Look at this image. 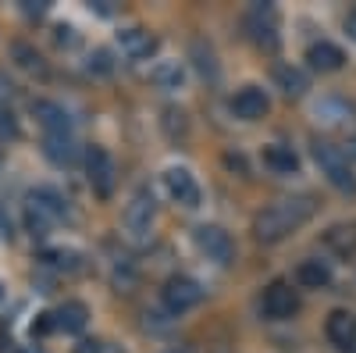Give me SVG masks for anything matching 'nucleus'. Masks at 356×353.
<instances>
[{
    "instance_id": "nucleus-1",
    "label": "nucleus",
    "mask_w": 356,
    "mask_h": 353,
    "mask_svg": "<svg viewBox=\"0 0 356 353\" xmlns=\"http://www.w3.org/2000/svg\"><path fill=\"white\" fill-rule=\"evenodd\" d=\"M310 214H314L310 196H289V200H278L271 207H264L253 221V232H257L260 243H278L289 232L300 228L303 221H310Z\"/></svg>"
},
{
    "instance_id": "nucleus-2",
    "label": "nucleus",
    "mask_w": 356,
    "mask_h": 353,
    "mask_svg": "<svg viewBox=\"0 0 356 353\" xmlns=\"http://www.w3.org/2000/svg\"><path fill=\"white\" fill-rule=\"evenodd\" d=\"M65 214H68V203H65L61 193H54V189H33V193H29L25 225H29L33 235H47Z\"/></svg>"
},
{
    "instance_id": "nucleus-3",
    "label": "nucleus",
    "mask_w": 356,
    "mask_h": 353,
    "mask_svg": "<svg viewBox=\"0 0 356 353\" xmlns=\"http://www.w3.org/2000/svg\"><path fill=\"white\" fill-rule=\"evenodd\" d=\"M314 157H317V164H321V175H328V182H332L335 189L356 193V175L349 171V157H346L342 146L317 139V143H314Z\"/></svg>"
},
{
    "instance_id": "nucleus-4",
    "label": "nucleus",
    "mask_w": 356,
    "mask_h": 353,
    "mask_svg": "<svg viewBox=\"0 0 356 353\" xmlns=\"http://www.w3.org/2000/svg\"><path fill=\"white\" fill-rule=\"evenodd\" d=\"M193 240H196V250H200L207 260H214V264H232L235 243H232V235H228L221 225H200Z\"/></svg>"
},
{
    "instance_id": "nucleus-5",
    "label": "nucleus",
    "mask_w": 356,
    "mask_h": 353,
    "mask_svg": "<svg viewBox=\"0 0 356 353\" xmlns=\"http://www.w3.org/2000/svg\"><path fill=\"white\" fill-rule=\"evenodd\" d=\"M86 175H89V186H93L97 196L114 193V161L104 146H89L86 150Z\"/></svg>"
},
{
    "instance_id": "nucleus-6",
    "label": "nucleus",
    "mask_w": 356,
    "mask_h": 353,
    "mask_svg": "<svg viewBox=\"0 0 356 353\" xmlns=\"http://www.w3.org/2000/svg\"><path fill=\"white\" fill-rule=\"evenodd\" d=\"M260 307H264V317L285 321V317H292L296 311H300V297H296V289L289 282H271V285L264 289Z\"/></svg>"
},
{
    "instance_id": "nucleus-7",
    "label": "nucleus",
    "mask_w": 356,
    "mask_h": 353,
    "mask_svg": "<svg viewBox=\"0 0 356 353\" xmlns=\"http://www.w3.org/2000/svg\"><path fill=\"white\" fill-rule=\"evenodd\" d=\"M161 292H164L168 311H175V314H182V311H189V307H196V304L203 300L200 282H193L189 275H171V279L164 282Z\"/></svg>"
},
{
    "instance_id": "nucleus-8",
    "label": "nucleus",
    "mask_w": 356,
    "mask_h": 353,
    "mask_svg": "<svg viewBox=\"0 0 356 353\" xmlns=\"http://www.w3.org/2000/svg\"><path fill=\"white\" fill-rule=\"evenodd\" d=\"M164 186H168L175 203H182V207H200V186H196V179L186 168H168L164 171Z\"/></svg>"
},
{
    "instance_id": "nucleus-9",
    "label": "nucleus",
    "mask_w": 356,
    "mask_h": 353,
    "mask_svg": "<svg viewBox=\"0 0 356 353\" xmlns=\"http://www.w3.org/2000/svg\"><path fill=\"white\" fill-rule=\"evenodd\" d=\"M33 114L36 122L47 129V136H72V118L61 104L54 100H33Z\"/></svg>"
},
{
    "instance_id": "nucleus-10",
    "label": "nucleus",
    "mask_w": 356,
    "mask_h": 353,
    "mask_svg": "<svg viewBox=\"0 0 356 353\" xmlns=\"http://www.w3.org/2000/svg\"><path fill=\"white\" fill-rule=\"evenodd\" d=\"M125 225L129 232L136 235V240H146V232H150L154 225V196H146V189H139L129 203V211H125Z\"/></svg>"
},
{
    "instance_id": "nucleus-11",
    "label": "nucleus",
    "mask_w": 356,
    "mask_h": 353,
    "mask_svg": "<svg viewBox=\"0 0 356 353\" xmlns=\"http://www.w3.org/2000/svg\"><path fill=\"white\" fill-rule=\"evenodd\" d=\"M232 111L239 114L243 122H257V118H264L271 111V100H267V93L257 90V86H246V90H239L232 97Z\"/></svg>"
},
{
    "instance_id": "nucleus-12",
    "label": "nucleus",
    "mask_w": 356,
    "mask_h": 353,
    "mask_svg": "<svg viewBox=\"0 0 356 353\" xmlns=\"http://www.w3.org/2000/svg\"><path fill=\"white\" fill-rule=\"evenodd\" d=\"M118 50H122L129 61H146V57L157 50V40L146 33V29H125V33H118Z\"/></svg>"
},
{
    "instance_id": "nucleus-13",
    "label": "nucleus",
    "mask_w": 356,
    "mask_h": 353,
    "mask_svg": "<svg viewBox=\"0 0 356 353\" xmlns=\"http://www.w3.org/2000/svg\"><path fill=\"white\" fill-rule=\"evenodd\" d=\"M86 321H89V311H86L82 300H68V304H61V307L54 311V329H57V332L75 336V332L86 329Z\"/></svg>"
},
{
    "instance_id": "nucleus-14",
    "label": "nucleus",
    "mask_w": 356,
    "mask_h": 353,
    "mask_svg": "<svg viewBox=\"0 0 356 353\" xmlns=\"http://www.w3.org/2000/svg\"><path fill=\"white\" fill-rule=\"evenodd\" d=\"M324 332H328V339H332L339 350H349V346L356 343V317H353L349 311H332Z\"/></svg>"
},
{
    "instance_id": "nucleus-15",
    "label": "nucleus",
    "mask_w": 356,
    "mask_h": 353,
    "mask_svg": "<svg viewBox=\"0 0 356 353\" xmlns=\"http://www.w3.org/2000/svg\"><path fill=\"white\" fill-rule=\"evenodd\" d=\"M324 246L335 257H353L356 253V221H339L324 232Z\"/></svg>"
},
{
    "instance_id": "nucleus-16",
    "label": "nucleus",
    "mask_w": 356,
    "mask_h": 353,
    "mask_svg": "<svg viewBox=\"0 0 356 353\" xmlns=\"http://www.w3.org/2000/svg\"><path fill=\"white\" fill-rule=\"evenodd\" d=\"M307 61H310L317 72H339V68L346 65V54H342L335 43L321 40V43H314V47L307 50Z\"/></svg>"
},
{
    "instance_id": "nucleus-17",
    "label": "nucleus",
    "mask_w": 356,
    "mask_h": 353,
    "mask_svg": "<svg viewBox=\"0 0 356 353\" xmlns=\"http://www.w3.org/2000/svg\"><path fill=\"white\" fill-rule=\"evenodd\" d=\"M246 25L253 29V40H257V43H267V47L278 43V36H275V8L257 4V8L250 11V22H246Z\"/></svg>"
},
{
    "instance_id": "nucleus-18",
    "label": "nucleus",
    "mask_w": 356,
    "mask_h": 353,
    "mask_svg": "<svg viewBox=\"0 0 356 353\" xmlns=\"http://www.w3.org/2000/svg\"><path fill=\"white\" fill-rule=\"evenodd\" d=\"M296 282H300L303 289H324V285H332L328 260H303L300 268H296Z\"/></svg>"
},
{
    "instance_id": "nucleus-19",
    "label": "nucleus",
    "mask_w": 356,
    "mask_h": 353,
    "mask_svg": "<svg viewBox=\"0 0 356 353\" xmlns=\"http://www.w3.org/2000/svg\"><path fill=\"white\" fill-rule=\"evenodd\" d=\"M264 164L271 168L275 175H292V171H300V157H296L292 146H267L264 150Z\"/></svg>"
},
{
    "instance_id": "nucleus-20",
    "label": "nucleus",
    "mask_w": 356,
    "mask_h": 353,
    "mask_svg": "<svg viewBox=\"0 0 356 353\" xmlns=\"http://www.w3.org/2000/svg\"><path fill=\"white\" fill-rule=\"evenodd\" d=\"M275 82L282 86V93H285V97H303V93L310 90L307 72L292 68V65H278V68H275Z\"/></svg>"
},
{
    "instance_id": "nucleus-21",
    "label": "nucleus",
    "mask_w": 356,
    "mask_h": 353,
    "mask_svg": "<svg viewBox=\"0 0 356 353\" xmlns=\"http://www.w3.org/2000/svg\"><path fill=\"white\" fill-rule=\"evenodd\" d=\"M43 146H47V157H50L54 164H72V161L79 157V146H75L72 136H47Z\"/></svg>"
},
{
    "instance_id": "nucleus-22",
    "label": "nucleus",
    "mask_w": 356,
    "mask_h": 353,
    "mask_svg": "<svg viewBox=\"0 0 356 353\" xmlns=\"http://www.w3.org/2000/svg\"><path fill=\"white\" fill-rule=\"evenodd\" d=\"M150 79L157 86H164V90H178V86L186 82V72H182V65H178V61H164V65H157L150 72Z\"/></svg>"
},
{
    "instance_id": "nucleus-23",
    "label": "nucleus",
    "mask_w": 356,
    "mask_h": 353,
    "mask_svg": "<svg viewBox=\"0 0 356 353\" xmlns=\"http://www.w3.org/2000/svg\"><path fill=\"white\" fill-rule=\"evenodd\" d=\"M11 54H15V61H18V68H25V72H33V75H47V65H43V57L29 47V43H15L11 47Z\"/></svg>"
},
{
    "instance_id": "nucleus-24",
    "label": "nucleus",
    "mask_w": 356,
    "mask_h": 353,
    "mask_svg": "<svg viewBox=\"0 0 356 353\" xmlns=\"http://www.w3.org/2000/svg\"><path fill=\"white\" fill-rule=\"evenodd\" d=\"M317 118H321V122H328V125H339L342 118H353V107H346L339 100H324V104H317Z\"/></svg>"
},
{
    "instance_id": "nucleus-25",
    "label": "nucleus",
    "mask_w": 356,
    "mask_h": 353,
    "mask_svg": "<svg viewBox=\"0 0 356 353\" xmlns=\"http://www.w3.org/2000/svg\"><path fill=\"white\" fill-rule=\"evenodd\" d=\"M43 260L50 264V268H57V272H75L79 268V253H72V250H47Z\"/></svg>"
},
{
    "instance_id": "nucleus-26",
    "label": "nucleus",
    "mask_w": 356,
    "mask_h": 353,
    "mask_svg": "<svg viewBox=\"0 0 356 353\" xmlns=\"http://www.w3.org/2000/svg\"><path fill=\"white\" fill-rule=\"evenodd\" d=\"M93 75H111L114 72V61H111V50H93L89 54V65H86Z\"/></svg>"
},
{
    "instance_id": "nucleus-27",
    "label": "nucleus",
    "mask_w": 356,
    "mask_h": 353,
    "mask_svg": "<svg viewBox=\"0 0 356 353\" xmlns=\"http://www.w3.org/2000/svg\"><path fill=\"white\" fill-rule=\"evenodd\" d=\"M29 332H33V339H43V336L57 332V329H54V314H36V321L29 325Z\"/></svg>"
},
{
    "instance_id": "nucleus-28",
    "label": "nucleus",
    "mask_w": 356,
    "mask_h": 353,
    "mask_svg": "<svg viewBox=\"0 0 356 353\" xmlns=\"http://www.w3.org/2000/svg\"><path fill=\"white\" fill-rule=\"evenodd\" d=\"M18 136V122L8 107H0V139H15Z\"/></svg>"
},
{
    "instance_id": "nucleus-29",
    "label": "nucleus",
    "mask_w": 356,
    "mask_h": 353,
    "mask_svg": "<svg viewBox=\"0 0 356 353\" xmlns=\"http://www.w3.org/2000/svg\"><path fill=\"white\" fill-rule=\"evenodd\" d=\"M75 353H111V346L100 343V339H86V343L75 346Z\"/></svg>"
},
{
    "instance_id": "nucleus-30",
    "label": "nucleus",
    "mask_w": 356,
    "mask_h": 353,
    "mask_svg": "<svg viewBox=\"0 0 356 353\" xmlns=\"http://www.w3.org/2000/svg\"><path fill=\"white\" fill-rule=\"evenodd\" d=\"M342 150H346V157H356V129L349 132V139H346V146H342Z\"/></svg>"
},
{
    "instance_id": "nucleus-31",
    "label": "nucleus",
    "mask_w": 356,
    "mask_h": 353,
    "mask_svg": "<svg viewBox=\"0 0 356 353\" xmlns=\"http://www.w3.org/2000/svg\"><path fill=\"white\" fill-rule=\"evenodd\" d=\"M25 15H43L47 11V4H33V0H25V8H22Z\"/></svg>"
},
{
    "instance_id": "nucleus-32",
    "label": "nucleus",
    "mask_w": 356,
    "mask_h": 353,
    "mask_svg": "<svg viewBox=\"0 0 356 353\" xmlns=\"http://www.w3.org/2000/svg\"><path fill=\"white\" fill-rule=\"evenodd\" d=\"M57 43H75V36H72V29H57Z\"/></svg>"
},
{
    "instance_id": "nucleus-33",
    "label": "nucleus",
    "mask_w": 356,
    "mask_h": 353,
    "mask_svg": "<svg viewBox=\"0 0 356 353\" xmlns=\"http://www.w3.org/2000/svg\"><path fill=\"white\" fill-rule=\"evenodd\" d=\"M346 33H349V36H353V40H356V11H353V15H349V18H346Z\"/></svg>"
},
{
    "instance_id": "nucleus-34",
    "label": "nucleus",
    "mask_w": 356,
    "mask_h": 353,
    "mask_svg": "<svg viewBox=\"0 0 356 353\" xmlns=\"http://www.w3.org/2000/svg\"><path fill=\"white\" fill-rule=\"evenodd\" d=\"M15 353H43V350H36V346H25V350H15Z\"/></svg>"
},
{
    "instance_id": "nucleus-35",
    "label": "nucleus",
    "mask_w": 356,
    "mask_h": 353,
    "mask_svg": "<svg viewBox=\"0 0 356 353\" xmlns=\"http://www.w3.org/2000/svg\"><path fill=\"white\" fill-rule=\"evenodd\" d=\"M8 90H11V86H4V79H0V97H8Z\"/></svg>"
},
{
    "instance_id": "nucleus-36",
    "label": "nucleus",
    "mask_w": 356,
    "mask_h": 353,
    "mask_svg": "<svg viewBox=\"0 0 356 353\" xmlns=\"http://www.w3.org/2000/svg\"><path fill=\"white\" fill-rule=\"evenodd\" d=\"M168 353H186V350H168Z\"/></svg>"
}]
</instances>
